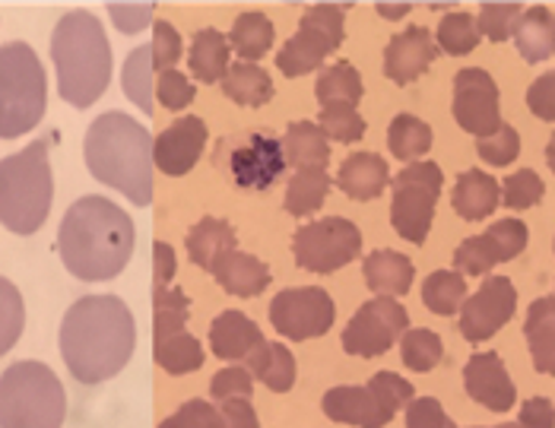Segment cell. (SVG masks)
Wrapping results in <instances>:
<instances>
[{"instance_id":"obj_1","label":"cell","mask_w":555,"mask_h":428,"mask_svg":"<svg viewBox=\"0 0 555 428\" xmlns=\"http://www.w3.org/2000/svg\"><path fill=\"white\" fill-rule=\"evenodd\" d=\"M137 349V321L118 296H83L61 321V359L74 381L102 385L128 368Z\"/></svg>"},{"instance_id":"obj_2","label":"cell","mask_w":555,"mask_h":428,"mask_svg":"<svg viewBox=\"0 0 555 428\" xmlns=\"http://www.w3.org/2000/svg\"><path fill=\"white\" fill-rule=\"evenodd\" d=\"M133 248V219L102 194H86L74 200L57 229V255L67 273L83 283H105L125 273Z\"/></svg>"},{"instance_id":"obj_3","label":"cell","mask_w":555,"mask_h":428,"mask_svg":"<svg viewBox=\"0 0 555 428\" xmlns=\"http://www.w3.org/2000/svg\"><path fill=\"white\" fill-rule=\"evenodd\" d=\"M153 137L137 118L125 112L99 115L83 140V159L89 174L125 194L130 204L146 207L153 200Z\"/></svg>"},{"instance_id":"obj_4","label":"cell","mask_w":555,"mask_h":428,"mask_svg":"<svg viewBox=\"0 0 555 428\" xmlns=\"http://www.w3.org/2000/svg\"><path fill=\"white\" fill-rule=\"evenodd\" d=\"M51 61L57 74V95L74 105H95L112 80V44L89 10H70L51 33Z\"/></svg>"},{"instance_id":"obj_5","label":"cell","mask_w":555,"mask_h":428,"mask_svg":"<svg viewBox=\"0 0 555 428\" xmlns=\"http://www.w3.org/2000/svg\"><path fill=\"white\" fill-rule=\"evenodd\" d=\"M54 204L48 140H33L0 159V225L13 235H36Z\"/></svg>"},{"instance_id":"obj_6","label":"cell","mask_w":555,"mask_h":428,"mask_svg":"<svg viewBox=\"0 0 555 428\" xmlns=\"http://www.w3.org/2000/svg\"><path fill=\"white\" fill-rule=\"evenodd\" d=\"M67 390L54 368L36 359L13 362L0 375V428H64Z\"/></svg>"},{"instance_id":"obj_7","label":"cell","mask_w":555,"mask_h":428,"mask_svg":"<svg viewBox=\"0 0 555 428\" xmlns=\"http://www.w3.org/2000/svg\"><path fill=\"white\" fill-rule=\"evenodd\" d=\"M48 108V77L36 48L0 44V140H20L39 128Z\"/></svg>"},{"instance_id":"obj_8","label":"cell","mask_w":555,"mask_h":428,"mask_svg":"<svg viewBox=\"0 0 555 428\" xmlns=\"http://www.w3.org/2000/svg\"><path fill=\"white\" fill-rule=\"evenodd\" d=\"M191 301L178 286H153V359L166 375L204 368V346L188 330Z\"/></svg>"},{"instance_id":"obj_9","label":"cell","mask_w":555,"mask_h":428,"mask_svg":"<svg viewBox=\"0 0 555 428\" xmlns=\"http://www.w3.org/2000/svg\"><path fill=\"white\" fill-rule=\"evenodd\" d=\"M444 174L435 163H413L393 178V200H390V225L393 232L410 242L423 245L435 219V207L441 197Z\"/></svg>"},{"instance_id":"obj_10","label":"cell","mask_w":555,"mask_h":428,"mask_svg":"<svg viewBox=\"0 0 555 428\" xmlns=\"http://www.w3.org/2000/svg\"><path fill=\"white\" fill-rule=\"evenodd\" d=\"M349 3H314L301 16L299 33L280 48L276 67L283 77H301L308 70H318L331 51L343 44V16Z\"/></svg>"},{"instance_id":"obj_11","label":"cell","mask_w":555,"mask_h":428,"mask_svg":"<svg viewBox=\"0 0 555 428\" xmlns=\"http://www.w3.org/2000/svg\"><path fill=\"white\" fill-rule=\"evenodd\" d=\"M362 251V232L343 216H327L301 225L293 238L296 263L308 273H334L352 263Z\"/></svg>"},{"instance_id":"obj_12","label":"cell","mask_w":555,"mask_h":428,"mask_svg":"<svg viewBox=\"0 0 555 428\" xmlns=\"http://www.w3.org/2000/svg\"><path fill=\"white\" fill-rule=\"evenodd\" d=\"M337 321V304L327 289L301 286V289H283L270 301V324L286 340H318L324 337Z\"/></svg>"},{"instance_id":"obj_13","label":"cell","mask_w":555,"mask_h":428,"mask_svg":"<svg viewBox=\"0 0 555 428\" xmlns=\"http://www.w3.org/2000/svg\"><path fill=\"white\" fill-rule=\"evenodd\" d=\"M410 330V314L397 299H375L365 301L352 321L343 330V349L359 359H375L385 355L393 342L403 340Z\"/></svg>"},{"instance_id":"obj_14","label":"cell","mask_w":555,"mask_h":428,"mask_svg":"<svg viewBox=\"0 0 555 428\" xmlns=\"http://www.w3.org/2000/svg\"><path fill=\"white\" fill-rule=\"evenodd\" d=\"M454 121L476 140L502 128V99L489 70L464 67L454 77Z\"/></svg>"},{"instance_id":"obj_15","label":"cell","mask_w":555,"mask_h":428,"mask_svg":"<svg viewBox=\"0 0 555 428\" xmlns=\"http://www.w3.org/2000/svg\"><path fill=\"white\" fill-rule=\"evenodd\" d=\"M530 229L520 219H499L492 229H486L482 235H473L467 242H461V248L454 251V267L464 276H486L492 267L505 263L527 248Z\"/></svg>"},{"instance_id":"obj_16","label":"cell","mask_w":555,"mask_h":428,"mask_svg":"<svg viewBox=\"0 0 555 428\" xmlns=\"http://www.w3.org/2000/svg\"><path fill=\"white\" fill-rule=\"evenodd\" d=\"M517 311V289L508 276H489L461 308V337L486 342L495 337Z\"/></svg>"},{"instance_id":"obj_17","label":"cell","mask_w":555,"mask_h":428,"mask_svg":"<svg viewBox=\"0 0 555 428\" xmlns=\"http://www.w3.org/2000/svg\"><path fill=\"white\" fill-rule=\"evenodd\" d=\"M204 146H207V125H204V118L181 115L178 121H171L169 128L156 137V143H153V166L163 174L181 178V174H188L201 163Z\"/></svg>"},{"instance_id":"obj_18","label":"cell","mask_w":555,"mask_h":428,"mask_svg":"<svg viewBox=\"0 0 555 428\" xmlns=\"http://www.w3.org/2000/svg\"><path fill=\"white\" fill-rule=\"evenodd\" d=\"M286 166L289 159H286L283 140L267 137V133H255L242 150L232 153V178L245 191H267L270 184L280 181Z\"/></svg>"},{"instance_id":"obj_19","label":"cell","mask_w":555,"mask_h":428,"mask_svg":"<svg viewBox=\"0 0 555 428\" xmlns=\"http://www.w3.org/2000/svg\"><path fill=\"white\" fill-rule=\"evenodd\" d=\"M464 387L473 403L486 406L489 413H508L517 403V387L499 352H476L464 365Z\"/></svg>"},{"instance_id":"obj_20","label":"cell","mask_w":555,"mask_h":428,"mask_svg":"<svg viewBox=\"0 0 555 428\" xmlns=\"http://www.w3.org/2000/svg\"><path fill=\"white\" fill-rule=\"evenodd\" d=\"M321 410L327 419L356 428H385L393 419V413L387 410L382 397L369 385L331 387L321 400Z\"/></svg>"},{"instance_id":"obj_21","label":"cell","mask_w":555,"mask_h":428,"mask_svg":"<svg viewBox=\"0 0 555 428\" xmlns=\"http://www.w3.org/2000/svg\"><path fill=\"white\" fill-rule=\"evenodd\" d=\"M438 42L426 26H410L406 33H397L385 51V74L390 83H413L426 74L438 57Z\"/></svg>"},{"instance_id":"obj_22","label":"cell","mask_w":555,"mask_h":428,"mask_svg":"<svg viewBox=\"0 0 555 428\" xmlns=\"http://www.w3.org/2000/svg\"><path fill=\"white\" fill-rule=\"evenodd\" d=\"M263 334L245 311H222L210 324V352L222 362H248Z\"/></svg>"},{"instance_id":"obj_23","label":"cell","mask_w":555,"mask_h":428,"mask_svg":"<svg viewBox=\"0 0 555 428\" xmlns=\"http://www.w3.org/2000/svg\"><path fill=\"white\" fill-rule=\"evenodd\" d=\"M362 276L369 283V289L378 296V299H400L413 289V280H416V267L413 260L400 251H390V248H378L365 257L362 263Z\"/></svg>"},{"instance_id":"obj_24","label":"cell","mask_w":555,"mask_h":428,"mask_svg":"<svg viewBox=\"0 0 555 428\" xmlns=\"http://www.w3.org/2000/svg\"><path fill=\"white\" fill-rule=\"evenodd\" d=\"M502 204V184L486 174L482 169H467L457 184H454V194H451V207L454 213L467 222H482L486 216H492Z\"/></svg>"},{"instance_id":"obj_25","label":"cell","mask_w":555,"mask_h":428,"mask_svg":"<svg viewBox=\"0 0 555 428\" xmlns=\"http://www.w3.org/2000/svg\"><path fill=\"white\" fill-rule=\"evenodd\" d=\"M337 184L352 200H375L390 184V169L378 153H352L337 171Z\"/></svg>"},{"instance_id":"obj_26","label":"cell","mask_w":555,"mask_h":428,"mask_svg":"<svg viewBox=\"0 0 555 428\" xmlns=\"http://www.w3.org/2000/svg\"><path fill=\"white\" fill-rule=\"evenodd\" d=\"M184 245H188L191 260H194L201 270L214 273L216 263H219L222 257L238 251V235H235V229H232L225 219H219V216H204V219L188 232V242H184Z\"/></svg>"},{"instance_id":"obj_27","label":"cell","mask_w":555,"mask_h":428,"mask_svg":"<svg viewBox=\"0 0 555 428\" xmlns=\"http://www.w3.org/2000/svg\"><path fill=\"white\" fill-rule=\"evenodd\" d=\"M214 276L229 296H238V299H255L270 286V267L260 257L245 255V251H232L222 257L216 263Z\"/></svg>"},{"instance_id":"obj_28","label":"cell","mask_w":555,"mask_h":428,"mask_svg":"<svg viewBox=\"0 0 555 428\" xmlns=\"http://www.w3.org/2000/svg\"><path fill=\"white\" fill-rule=\"evenodd\" d=\"M524 337L540 375H555V296H543L527 308Z\"/></svg>"},{"instance_id":"obj_29","label":"cell","mask_w":555,"mask_h":428,"mask_svg":"<svg viewBox=\"0 0 555 428\" xmlns=\"http://www.w3.org/2000/svg\"><path fill=\"white\" fill-rule=\"evenodd\" d=\"M248 372L273 393H289L296 385V355L283 342L263 340L248 359Z\"/></svg>"},{"instance_id":"obj_30","label":"cell","mask_w":555,"mask_h":428,"mask_svg":"<svg viewBox=\"0 0 555 428\" xmlns=\"http://www.w3.org/2000/svg\"><path fill=\"white\" fill-rule=\"evenodd\" d=\"M514 44L527 64H540L555 54V13L550 7H530L524 10L517 29H514Z\"/></svg>"},{"instance_id":"obj_31","label":"cell","mask_w":555,"mask_h":428,"mask_svg":"<svg viewBox=\"0 0 555 428\" xmlns=\"http://www.w3.org/2000/svg\"><path fill=\"white\" fill-rule=\"evenodd\" d=\"M232 44L229 39L219 33V29H201L191 42L188 51V64H191V74L201 80V83H219L225 80L229 67H232Z\"/></svg>"},{"instance_id":"obj_32","label":"cell","mask_w":555,"mask_h":428,"mask_svg":"<svg viewBox=\"0 0 555 428\" xmlns=\"http://www.w3.org/2000/svg\"><path fill=\"white\" fill-rule=\"evenodd\" d=\"M283 150L289 166H296L299 171L327 169L331 163V140L314 121H293L283 137Z\"/></svg>"},{"instance_id":"obj_33","label":"cell","mask_w":555,"mask_h":428,"mask_svg":"<svg viewBox=\"0 0 555 428\" xmlns=\"http://www.w3.org/2000/svg\"><path fill=\"white\" fill-rule=\"evenodd\" d=\"M222 92H225L235 105L260 108L263 102L273 99V80H270V74H267L260 64L238 61V64L229 67V74H225V80H222Z\"/></svg>"},{"instance_id":"obj_34","label":"cell","mask_w":555,"mask_h":428,"mask_svg":"<svg viewBox=\"0 0 555 428\" xmlns=\"http://www.w3.org/2000/svg\"><path fill=\"white\" fill-rule=\"evenodd\" d=\"M153 48L150 44H140L133 48L128 57H125V67H121V89L128 95L130 102L143 112V115H153V92H156V83H153Z\"/></svg>"},{"instance_id":"obj_35","label":"cell","mask_w":555,"mask_h":428,"mask_svg":"<svg viewBox=\"0 0 555 428\" xmlns=\"http://www.w3.org/2000/svg\"><path fill=\"white\" fill-rule=\"evenodd\" d=\"M467 296V280L464 273L457 270H435L428 273L426 283H423V301L431 314H441V317H451V314H461Z\"/></svg>"},{"instance_id":"obj_36","label":"cell","mask_w":555,"mask_h":428,"mask_svg":"<svg viewBox=\"0 0 555 428\" xmlns=\"http://www.w3.org/2000/svg\"><path fill=\"white\" fill-rule=\"evenodd\" d=\"M387 146L406 166L423 163V156L431 150V128L416 115H397L387 128Z\"/></svg>"},{"instance_id":"obj_37","label":"cell","mask_w":555,"mask_h":428,"mask_svg":"<svg viewBox=\"0 0 555 428\" xmlns=\"http://www.w3.org/2000/svg\"><path fill=\"white\" fill-rule=\"evenodd\" d=\"M273 23H270V16L267 13H242L235 23H232V36H229V44H232V51L242 57V61H248V64H255L257 57H263L270 48H273Z\"/></svg>"},{"instance_id":"obj_38","label":"cell","mask_w":555,"mask_h":428,"mask_svg":"<svg viewBox=\"0 0 555 428\" xmlns=\"http://www.w3.org/2000/svg\"><path fill=\"white\" fill-rule=\"evenodd\" d=\"M331 194V174L327 169L296 171V178L286 187V210L293 216H311L324 207Z\"/></svg>"},{"instance_id":"obj_39","label":"cell","mask_w":555,"mask_h":428,"mask_svg":"<svg viewBox=\"0 0 555 428\" xmlns=\"http://www.w3.org/2000/svg\"><path fill=\"white\" fill-rule=\"evenodd\" d=\"M314 92H318V99H321V105H356L362 95H365V86H362V77H359V70L352 67V64H334V67H327L324 74H321V80L314 86Z\"/></svg>"},{"instance_id":"obj_40","label":"cell","mask_w":555,"mask_h":428,"mask_svg":"<svg viewBox=\"0 0 555 428\" xmlns=\"http://www.w3.org/2000/svg\"><path fill=\"white\" fill-rule=\"evenodd\" d=\"M444 355V342L435 330L428 327H416V330H406L403 340H400V359L410 372L416 375H426L431 372Z\"/></svg>"},{"instance_id":"obj_41","label":"cell","mask_w":555,"mask_h":428,"mask_svg":"<svg viewBox=\"0 0 555 428\" xmlns=\"http://www.w3.org/2000/svg\"><path fill=\"white\" fill-rule=\"evenodd\" d=\"M23 327H26V301H23V293L7 276H0V355H7L20 342Z\"/></svg>"},{"instance_id":"obj_42","label":"cell","mask_w":555,"mask_h":428,"mask_svg":"<svg viewBox=\"0 0 555 428\" xmlns=\"http://www.w3.org/2000/svg\"><path fill=\"white\" fill-rule=\"evenodd\" d=\"M438 48L444 51V54H454V57H461V54H470L473 48L479 44L482 39V33H479V23H476V16L470 13H448L441 23H438Z\"/></svg>"},{"instance_id":"obj_43","label":"cell","mask_w":555,"mask_h":428,"mask_svg":"<svg viewBox=\"0 0 555 428\" xmlns=\"http://www.w3.org/2000/svg\"><path fill=\"white\" fill-rule=\"evenodd\" d=\"M318 128L327 133L334 143H356L365 137V118L356 112V105H324Z\"/></svg>"},{"instance_id":"obj_44","label":"cell","mask_w":555,"mask_h":428,"mask_svg":"<svg viewBox=\"0 0 555 428\" xmlns=\"http://www.w3.org/2000/svg\"><path fill=\"white\" fill-rule=\"evenodd\" d=\"M520 16H524L520 3H482L476 23H479V33L489 42H508V39H514V29H517Z\"/></svg>"},{"instance_id":"obj_45","label":"cell","mask_w":555,"mask_h":428,"mask_svg":"<svg viewBox=\"0 0 555 428\" xmlns=\"http://www.w3.org/2000/svg\"><path fill=\"white\" fill-rule=\"evenodd\" d=\"M543 194H546V184L533 169L514 171L512 178L502 184V200L508 210H530L543 200Z\"/></svg>"},{"instance_id":"obj_46","label":"cell","mask_w":555,"mask_h":428,"mask_svg":"<svg viewBox=\"0 0 555 428\" xmlns=\"http://www.w3.org/2000/svg\"><path fill=\"white\" fill-rule=\"evenodd\" d=\"M476 153H479L482 163H489L495 169L512 166L514 159H517V153H520V133L512 125H502L492 137L476 140Z\"/></svg>"},{"instance_id":"obj_47","label":"cell","mask_w":555,"mask_h":428,"mask_svg":"<svg viewBox=\"0 0 555 428\" xmlns=\"http://www.w3.org/2000/svg\"><path fill=\"white\" fill-rule=\"evenodd\" d=\"M255 393V375L242 365H225L219 368L210 381V397L219 403H229V400H251Z\"/></svg>"},{"instance_id":"obj_48","label":"cell","mask_w":555,"mask_h":428,"mask_svg":"<svg viewBox=\"0 0 555 428\" xmlns=\"http://www.w3.org/2000/svg\"><path fill=\"white\" fill-rule=\"evenodd\" d=\"M159 428H225L222 426V413L207 400H188L181 403L169 419H163Z\"/></svg>"},{"instance_id":"obj_49","label":"cell","mask_w":555,"mask_h":428,"mask_svg":"<svg viewBox=\"0 0 555 428\" xmlns=\"http://www.w3.org/2000/svg\"><path fill=\"white\" fill-rule=\"evenodd\" d=\"M105 7H108V16H112L115 29L121 36H137V33H143L146 26L156 23L153 20L156 16V3H121V0H112Z\"/></svg>"},{"instance_id":"obj_50","label":"cell","mask_w":555,"mask_h":428,"mask_svg":"<svg viewBox=\"0 0 555 428\" xmlns=\"http://www.w3.org/2000/svg\"><path fill=\"white\" fill-rule=\"evenodd\" d=\"M153 67L159 70V74H166V70H175V64L181 61V36H178V29L166 23V20H156L153 23Z\"/></svg>"},{"instance_id":"obj_51","label":"cell","mask_w":555,"mask_h":428,"mask_svg":"<svg viewBox=\"0 0 555 428\" xmlns=\"http://www.w3.org/2000/svg\"><path fill=\"white\" fill-rule=\"evenodd\" d=\"M194 95H197V89H194V83H191L181 70H166V74H159V80H156V99H159L163 108L181 112V108H188V105L194 102Z\"/></svg>"},{"instance_id":"obj_52","label":"cell","mask_w":555,"mask_h":428,"mask_svg":"<svg viewBox=\"0 0 555 428\" xmlns=\"http://www.w3.org/2000/svg\"><path fill=\"white\" fill-rule=\"evenodd\" d=\"M369 387L382 397V403H385L390 413H400V410H406L416 397H413V385L406 381V378H400L397 372H378Z\"/></svg>"},{"instance_id":"obj_53","label":"cell","mask_w":555,"mask_h":428,"mask_svg":"<svg viewBox=\"0 0 555 428\" xmlns=\"http://www.w3.org/2000/svg\"><path fill=\"white\" fill-rule=\"evenodd\" d=\"M406 428H461L435 397H416L406 406Z\"/></svg>"},{"instance_id":"obj_54","label":"cell","mask_w":555,"mask_h":428,"mask_svg":"<svg viewBox=\"0 0 555 428\" xmlns=\"http://www.w3.org/2000/svg\"><path fill=\"white\" fill-rule=\"evenodd\" d=\"M527 108L540 121H555V70L543 74L540 80L530 83V89H527Z\"/></svg>"},{"instance_id":"obj_55","label":"cell","mask_w":555,"mask_h":428,"mask_svg":"<svg viewBox=\"0 0 555 428\" xmlns=\"http://www.w3.org/2000/svg\"><path fill=\"white\" fill-rule=\"evenodd\" d=\"M517 423L524 428H555L553 400H546V397H530V400H524L520 419H517Z\"/></svg>"},{"instance_id":"obj_56","label":"cell","mask_w":555,"mask_h":428,"mask_svg":"<svg viewBox=\"0 0 555 428\" xmlns=\"http://www.w3.org/2000/svg\"><path fill=\"white\" fill-rule=\"evenodd\" d=\"M178 255L169 242H153V286H175Z\"/></svg>"},{"instance_id":"obj_57","label":"cell","mask_w":555,"mask_h":428,"mask_svg":"<svg viewBox=\"0 0 555 428\" xmlns=\"http://www.w3.org/2000/svg\"><path fill=\"white\" fill-rule=\"evenodd\" d=\"M219 413H222V426L225 428H260L251 400H229L219 406Z\"/></svg>"},{"instance_id":"obj_58","label":"cell","mask_w":555,"mask_h":428,"mask_svg":"<svg viewBox=\"0 0 555 428\" xmlns=\"http://www.w3.org/2000/svg\"><path fill=\"white\" fill-rule=\"evenodd\" d=\"M375 10H378V16H385V20H403V16H410L413 3H375Z\"/></svg>"},{"instance_id":"obj_59","label":"cell","mask_w":555,"mask_h":428,"mask_svg":"<svg viewBox=\"0 0 555 428\" xmlns=\"http://www.w3.org/2000/svg\"><path fill=\"white\" fill-rule=\"evenodd\" d=\"M546 163H550V169H553L555 174V133L553 140H550V146H546Z\"/></svg>"},{"instance_id":"obj_60","label":"cell","mask_w":555,"mask_h":428,"mask_svg":"<svg viewBox=\"0 0 555 428\" xmlns=\"http://www.w3.org/2000/svg\"><path fill=\"white\" fill-rule=\"evenodd\" d=\"M476 428H486V426H476ZM489 428H524L520 423H502V426H489Z\"/></svg>"}]
</instances>
